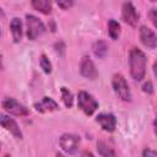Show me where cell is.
Wrapping results in <instances>:
<instances>
[{
	"label": "cell",
	"mask_w": 157,
	"mask_h": 157,
	"mask_svg": "<svg viewBox=\"0 0 157 157\" xmlns=\"http://www.w3.org/2000/svg\"><path fill=\"white\" fill-rule=\"evenodd\" d=\"M130 75L135 81H141L146 74V55L139 48H132L129 54Z\"/></svg>",
	"instance_id": "1"
},
{
	"label": "cell",
	"mask_w": 157,
	"mask_h": 157,
	"mask_svg": "<svg viewBox=\"0 0 157 157\" xmlns=\"http://www.w3.org/2000/svg\"><path fill=\"white\" fill-rule=\"evenodd\" d=\"M77 105L86 115H92L98 108V102L88 92L80 91L77 94Z\"/></svg>",
	"instance_id": "2"
},
{
	"label": "cell",
	"mask_w": 157,
	"mask_h": 157,
	"mask_svg": "<svg viewBox=\"0 0 157 157\" xmlns=\"http://www.w3.org/2000/svg\"><path fill=\"white\" fill-rule=\"evenodd\" d=\"M112 86L114 88V92L118 94V97L121 101H124V102L131 101V92H130V88H129L126 80L124 78L123 75L115 74L112 78Z\"/></svg>",
	"instance_id": "3"
},
{
	"label": "cell",
	"mask_w": 157,
	"mask_h": 157,
	"mask_svg": "<svg viewBox=\"0 0 157 157\" xmlns=\"http://www.w3.org/2000/svg\"><path fill=\"white\" fill-rule=\"evenodd\" d=\"M26 26H27V37L31 40L37 39L39 36H42L45 32L44 23L33 15L26 16Z\"/></svg>",
	"instance_id": "4"
},
{
	"label": "cell",
	"mask_w": 157,
	"mask_h": 157,
	"mask_svg": "<svg viewBox=\"0 0 157 157\" xmlns=\"http://www.w3.org/2000/svg\"><path fill=\"white\" fill-rule=\"evenodd\" d=\"M1 105L7 113H10L12 115H16V117H23V115L28 114V109L25 105H22L16 99L10 98V97L4 98L2 102H1Z\"/></svg>",
	"instance_id": "5"
},
{
	"label": "cell",
	"mask_w": 157,
	"mask_h": 157,
	"mask_svg": "<svg viewBox=\"0 0 157 157\" xmlns=\"http://www.w3.org/2000/svg\"><path fill=\"white\" fill-rule=\"evenodd\" d=\"M59 144L63 151H65L66 153H75L80 144V137L74 134H63L60 136Z\"/></svg>",
	"instance_id": "6"
},
{
	"label": "cell",
	"mask_w": 157,
	"mask_h": 157,
	"mask_svg": "<svg viewBox=\"0 0 157 157\" xmlns=\"http://www.w3.org/2000/svg\"><path fill=\"white\" fill-rule=\"evenodd\" d=\"M121 18L125 23H128L131 27H136L137 22H139V13L136 11V9L134 7V5L131 2H124L123 7H121Z\"/></svg>",
	"instance_id": "7"
},
{
	"label": "cell",
	"mask_w": 157,
	"mask_h": 157,
	"mask_svg": "<svg viewBox=\"0 0 157 157\" xmlns=\"http://www.w3.org/2000/svg\"><path fill=\"white\" fill-rule=\"evenodd\" d=\"M80 72L83 77L88 80H96L98 77V71L93 64V61L88 56H83L80 63Z\"/></svg>",
	"instance_id": "8"
},
{
	"label": "cell",
	"mask_w": 157,
	"mask_h": 157,
	"mask_svg": "<svg viewBox=\"0 0 157 157\" xmlns=\"http://www.w3.org/2000/svg\"><path fill=\"white\" fill-rule=\"evenodd\" d=\"M140 40L145 47L150 49H153L157 47V34L146 26L140 27Z\"/></svg>",
	"instance_id": "9"
},
{
	"label": "cell",
	"mask_w": 157,
	"mask_h": 157,
	"mask_svg": "<svg viewBox=\"0 0 157 157\" xmlns=\"http://www.w3.org/2000/svg\"><path fill=\"white\" fill-rule=\"evenodd\" d=\"M96 121L102 126V129L104 131H108V132L114 131V129L117 126V119H115V117L113 114H108V113L98 114L97 118H96Z\"/></svg>",
	"instance_id": "10"
},
{
	"label": "cell",
	"mask_w": 157,
	"mask_h": 157,
	"mask_svg": "<svg viewBox=\"0 0 157 157\" xmlns=\"http://www.w3.org/2000/svg\"><path fill=\"white\" fill-rule=\"evenodd\" d=\"M0 121H1L2 128L6 129L7 131H10V134H12L13 137H16V139H22V131H21V129L18 128L17 123H16L12 118H10V117L2 114L1 118H0Z\"/></svg>",
	"instance_id": "11"
},
{
	"label": "cell",
	"mask_w": 157,
	"mask_h": 157,
	"mask_svg": "<svg viewBox=\"0 0 157 157\" xmlns=\"http://www.w3.org/2000/svg\"><path fill=\"white\" fill-rule=\"evenodd\" d=\"M34 108L39 113H47V112H53V110L59 109V105H58V103L53 98L43 97L39 102L34 103Z\"/></svg>",
	"instance_id": "12"
},
{
	"label": "cell",
	"mask_w": 157,
	"mask_h": 157,
	"mask_svg": "<svg viewBox=\"0 0 157 157\" xmlns=\"http://www.w3.org/2000/svg\"><path fill=\"white\" fill-rule=\"evenodd\" d=\"M10 28H11V33H12V38L15 43H18L22 38V22L20 18L15 17L11 20L10 22Z\"/></svg>",
	"instance_id": "13"
},
{
	"label": "cell",
	"mask_w": 157,
	"mask_h": 157,
	"mask_svg": "<svg viewBox=\"0 0 157 157\" xmlns=\"http://www.w3.org/2000/svg\"><path fill=\"white\" fill-rule=\"evenodd\" d=\"M32 6L37 11H39L44 15H49L52 12V4H50V1H47V0H33Z\"/></svg>",
	"instance_id": "14"
},
{
	"label": "cell",
	"mask_w": 157,
	"mask_h": 157,
	"mask_svg": "<svg viewBox=\"0 0 157 157\" xmlns=\"http://www.w3.org/2000/svg\"><path fill=\"white\" fill-rule=\"evenodd\" d=\"M92 50L94 53V55L97 58H104L107 55V52H108V45L104 40H97L93 43L92 45Z\"/></svg>",
	"instance_id": "15"
},
{
	"label": "cell",
	"mask_w": 157,
	"mask_h": 157,
	"mask_svg": "<svg viewBox=\"0 0 157 157\" xmlns=\"http://www.w3.org/2000/svg\"><path fill=\"white\" fill-rule=\"evenodd\" d=\"M97 151L102 157H117L114 150L108 144H105L104 141H98L97 142Z\"/></svg>",
	"instance_id": "16"
},
{
	"label": "cell",
	"mask_w": 157,
	"mask_h": 157,
	"mask_svg": "<svg viewBox=\"0 0 157 157\" xmlns=\"http://www.w3.org/2000/svg\"><path fill=\"white\" fill-rule=\"evenodd\" d=\"M108 33L112 39H118L120 33V25L115 20H109L108 22Z\"/></svg>",
	"instance_id": "17"
},
{
	"label": "cell",
	"mask_w": 157,
	"mask_h": 157,
	"mask_svg": "<svg viewBox=\"0 0 157 157\" xmlns=\"http://www.w3.org/2000/svg\"><path fill=\"white\" fill-rule=\"evenodd\" d=\"M60 92H61V99H63L65 107L71 108L72 104H74V97H72V93H71L66 87H61V88H60Z\"/></svg>",
	"instance_id": "18"
},
{
	"label": "cell",
	"mask_w": 157,
	"mask_h": 157,
	"mask_svg": "<svg viewBox=\"0 0 157 157\" xmlns=\"http://www.w3.org/2000/svg\"><path fill=\"white\" fill-rule=\"evenodd\" d=\"M39 64H40V67L43 69V71H44L45 74H50V72H52V64H50L49 59H48L44 54L40 55V58H39Z\"/></svg>",
	"instance_id": "19"
},
{
	"label": "cell",
	"mask_w": 157,
	"mask_h": 157,
	"mask_svg": "<svg viewBox=\"0 0 157 157\" xmlns=\"http://www.w3.org/2000/svg\"><path fill=\"white\" fill-rule=\"evenodd\" d=\"M148 17H150L151 22L153 23V26L157 28V10L156 9H151L148 11Z\"/></svg>",
	"instance_id": "20"
},
{
	"label": "cell",
	"mask_w": 157,
	"mask_h": 157,
	"mask_svg": "<svg viewBox=\"0 0 157 157\" xmlns=\"http://www.w3.org/2000/svg\"><path fill=\"white\" fill-rule=\"evenodd\" d=\"M74 5V2L72 1H69V0H65V1H58V6L59 7H61L63 10H67L69 7H71Z\"/></svg>",
	"instance_id": "21"
},
{
	"label": "cell",
	"mask_w": 157,
	"mask_h": 157,
	"mask_svg": "<svg viewBox=\"0 0 157 157\" xmlns=\"http://www.w3.org/2000/svg\"><path fill=\"white\" fill-rule=\"evenodd\" d=\"M142 91H144L145 93H148V94H151V93L153 92V87H152L151 81H147V82H145V83L142 85Z\"/></svg>",
	"instance_id": "22"
},
{
	"label": "cell",
	"mask_w": 157,
	"mask_h": 157,
	"mask_svg": "<svg viewBox=\"0 0 157 157\" xmlns=\"http://www.w3.org/2000/svg\"><path fill=\"white\" fill-rule=\"evenodd\" d=\"M142 157H157V151L151 148H145L142 152Z\"/></svg>",
	"instance_id": "23"
},
{
	"label": "cell",
	"mask_w": 157,
	"mask_h": 157,
	"mask_svg": "<svg viewBox=\"0 0 157 157\" xmlns=\"http://www.w3.org/2000/svg\"><path fill=\"white\" fill-rule=\"evenodd\" d=\"M81 157H94V156H93V153L90 152V151H83V152L81 153Z\"/></svg>",
	"instance_id": "24"
},
{
	"label": "cell",
	"mask_w": 157,
	"mask_h": 157,
	"mask_svg": "<svg viewBox=\"0 0 157 157\" xmlns=\"http://www.w3.org/2000/svg\"><path fill=\"white\" fill-rule=\"evenodd\" d=\"M153 129H155V134L157 135V115H156V119L153 121Z\"/></svg>",
	"instance_id": "25"
},
{
	"label": "cell",
	"mask_w": 157,
	"mask_h": 157,
	"mask_svg": "<svg viewBox=\"0 0 157 157\" xmlns=\"http://www.w3.org/2000/svg\"><path fill=\"white\" fill-rule=\"evenodd\" d=\"M153 74L157 76V61H155V64H153Z\"/></svg>",
	"instance_id": "26"
},
{
	"label": "cell",
	"mask_w": 157,
	"mask_h": 157,
	"mask_svg": "<svg viewBox=\"0 0 157 157\" xmlns=\"http://www.w3.org/2000/svg\"><path fill=\"white\" fill-rule=\"evenodd\" d=\"M56 157H65L64 155H61V153H56Z\"/></svg>",
	"instance_id": "27"
},
{
	"label": "cell",
	"mask_w": 157,
	"mask_h": 157,
	"mask_svg": "<svg viewBox=\"0 0 157 157\" xmlns=\"http://www.w3.org/2000/svg\"><path fill=\"white\" fill-rule=\"evenodd\" d=\"M4 157H11V156H10V155H5Z\"/></svg>",
	"instance_id": "28"
}]
</instances>
